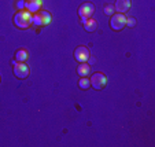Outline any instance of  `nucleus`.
<instances>
[{"label":"nucleus","instance_id":"1","mask_svg":"<svg viewBox=\"0 0 155 147\" xmlns=\"http://www.w3.org/2000/svg\"><path fill=\"white\" fill-rule=\"evenodd\" d=\"M14 24L19 29H28L32 25V12L28 10H18L14 15Z\"/></svg>","mask_w":155,"mask_h":147},{"label":"nucleus","instance_id":"2","mask_svg":"<svg viewBox=\"0 0 155 147\" xmlns=\"http://www.w3.org/2000/svg\"><path fill=\"white\" fill-rule=\"evenodd\" d=\"M51 22V14L48 11H37L32 14V25L35 26H45Z\"/></svg>","mask_w":155,"mask_h":147},{"label":"nucleus","instance_id":"3","mask_svg":"<svg viewBox=\"0 0 155 147\" xmlns=\"http://www.w3.org/2000/svg\"><path fill=\"white\" fill-rule=\"evenodd\" d=\"M110 26L113 30H122L126 26V17L121 12L113 14L111 19H110Z\"/></svg>","mask_w":155,"mask_h":147},{"label":"nucleus","instance_id":"4","mask_svg":"<svg viewBox=\"0 0 155 147\" xmlns=\"http://www.w3.org/2000/svg\"><path fill=\"white\" fill-rule=\"evenodd\" d=\"M91 87H94L95 89H103L104 88V85L107 84V77H106L104 73H100V72H97V73H94L91 77Z\"/></svg>","mask_w":155,"mask_h":147},{"label":"nucleus","instance_id":"5","mask_svg":"<svg viewBox=\"0 0 155 147\" xmlns=\"http://www.w3.org/2000/svg\"><path fill=\"white\" fill-rule=\"evenodd\" d=\"M12 66H14L15 77H18V79H21V80H24V79H26V77L29 76V68H28V65L25 63V62L14 61V62H12Z\"/></svg>","mask_w":155,"mask_h":147},{"label":"nucleus","instance_id":"6","mask_svg":"<svg viewBox=\"0 0 155 147\" xmlns=\"http://www.w3.org/2000/svg\"><path fill=\"white\" fill-rule=\"evenodd\" d=\"M94 12H95V6L92 3H84L78 7V15H80V18H81V22L85 19L92 18Z\"/></svg>","mask_w":155,"mask_h":147},{"label":"nucleus","instance_id":"7","mask_svg":"<svg viewBox=\"0 0 155 147\" xmlns=\"http://www.w3.org/2000/svg\"><path fill=\"white\" fill-rule=\"evenodd\" d=\"M89 58H91V52H89V50L87 47H82L81 45V47H77L74 50V59L77 62H80V63L87 62Z\"/></svg>","mask_w":155,"mask_h":147},{"label":"nucleus","instance_id":"8","mask_svg":"<svg viewBox=\"0 0 155 147\" xmlns=\"http://www.w3.org/2000/svg\"><path fill=\"white\" fill-rule=\"evenodd\" d=\"M41 4H43L41 0H25V10H28V11L32 12V14H35V12L40 11Z\"/></svg>","mask_w":155,"mask_h":147},{"label":"nucleus","instance_id":"9","mask_svg":"<svg viewBox=\"0 0 155 147\" xmlns=\"http://www.w3.org/2000/svg\"><path fill=\"white\" fill-rule=\"evenodd\" d=\"M130 0H117L114 4L115 11L121 12V14H125L129 8H130Z\"/></svg>","mask_w":155,"mask_h":147},{"label":"nucleus","instance_id":"10","mask_svg":"<svg viewBox=\"0 0 155 147\" xmlns=\"http://www.w3.org/2000/svg\"><path fill=\"white\" fill-rule=\"evenodd\" d=\"M77 73H78V76L81 77H87L89 76V73H91V65H87V63H81V65H78V68H77Z\"/></svg>","mask_w":155,"mask_h":147},{"label":"nucleus","instance_id":"11","mask_svg":"<svg viewBox=\"0 0 155 147\" xmlns=\"http://www.w3.org/2000/svg\"><path fill=\"white\" fill-rule=\"evenodd\" d=\"M82 24H84V28L85 30H88V32H94V30H96V21L94 19V18H89V19H85L82 21Z\"/></svg>","mask_w":155,"mask_h":147},{"label":"nucleus","instance_id":"12","mask_svg":"<svg viewBox=\"0 0 155 147\" xmlns=\"http://www.w3.org/2000/svg\"><path fill=\"white\" fill-rule=\"evenodd\" d=\"M28 56H29L28 51L24 50V48H21V50H18L17 52H15V61L17 62H25L28 59Z\"/></svg>","mask_w":155,"mask_h":147},{"label":"nucleus","instance_id":"13","mask_svg":"<svg viewBox=\"0 0 155 147\" xmlns=\"http://www.w3.org/2000/svg\"><path fill=\"white\" fill-rule=\"evenodd\" d=\"M78 85L81 89H88L91 87V81H89L88 77H81V79L78 80Z\"/></svg>","mask_w":155,"mask_h":147},{"label":"nucleus","instance_id":"14","mask_svg":"<svg viewBox=\"0 0 155 147\" xmlns=\"http://www.w3.org/2000/svg\"><path fill=\"white\" fill-rule=\"evenodd\" d=\"M114 11H115V8H114V6H111V4H107V6L104 7V14L106 15H113Z\"/></svg>","mask_w":155,"mask_h":147},{"label":"nucleus","instance_id":"15","mask_svg":"<svg viewBox=\"0 0 155 147\" xmlns=\"http://www.w3.org/2000/svg\"><path fill=\"white\" fill-rule=\"evenodd\" d=\"M136 25V19L133 17L132 18H126V26H130V28H133Z\"/></svg>","mask_w":155,"mask_h":147},{"label":"nucleus","instance_id":"16","mask_svg":"<svg viewBox=\"0 0 155 147\" xmlns=\"http://www.w3.org/2000/svg\"><path fill=\"white\" fill-rule=\"evenodd\" d=\"M17 8L18 10H24L25 8V0H19L17 3Z\"/></svg>","mask_w":155,"mask_h":147}]
</instances>
